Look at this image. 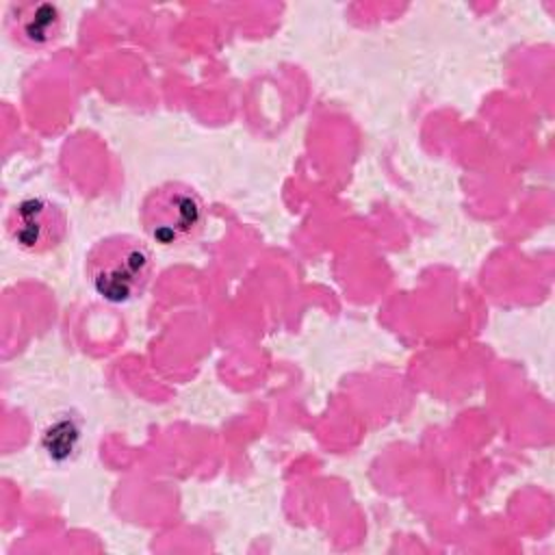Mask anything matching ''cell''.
Wrapping results in <instances>:
<instances>
[{"instance_id": "cell-1", "label": "cell", "mask_w": 555, "mask_h": 555, "mask_svg": "<svg viewBox=\"0 0 555 555\" xmlns=\"http://www.w3.org/2000/svg\"><path fill=\"white\" fill-rule=\"evenodd\" d=\"M85 271L95 295L111 304H128L147 288L154 254L139 236L111 234L89 249Z\"/></svg>"}, {"instance_id": "cell-4", "label": "cell", "mask_w": 555, "mask_h": 555, "mask_svg": "<svg viewBox=\"0 0 555 555\" xmlns=\"http://www.w3.org/2000/svg\"><path fill=\"white\" fill-rule=\"evenodd\" d=\"M63 11L54 2H17L7 15L11 39L26 50H46L61 39Z\"/></svg>"}, {"instance_id": "cell-5", "label": "cell", "mask_w": 555, "mask_h": 555, "mask_svg": "<svg viewBox=\"0 0 555 555\" xmlns=\"http://www.w3.org/2000/svg\"><path fill=\"white\" fill-rule=\"evenodd\" d=\"M78 442H80V425L74 423V418L69 416L56 418L43 431V449L56 462L72 457L78 449Z\"/></svg>"}, {"instance_id": "cell-3", "label": "cell", "mask_w": 555, "mask_h": 555, "mask_svg": "<svg viewBox=\"0 0 555 555\" xmlns=\"http://www.w3.org/2000/svg\"><path fill=\"white\" fill-rule=\"evenodd\" d=\"M67 230L69 221L65 210L43 195L20 199L7 217L9 238L26 254H48L56 249L67 236Z\"/></svg>"}, {"instance_id": "cell-2", "label": "cell", "mask_w": 555, "mask_h": 555, "mask_svg": "<svg viewBox=\"0 0 555 555\" xmlns=\"http://www.w3.org/2000/svg\"><path fill=\"white\" fill-rule=\"evenodd\" d=\"M206 204L184 182H165L147 193L141 206L145 234L163 247L191 243L204 230Z\"/></svg>"}]
</instances>
